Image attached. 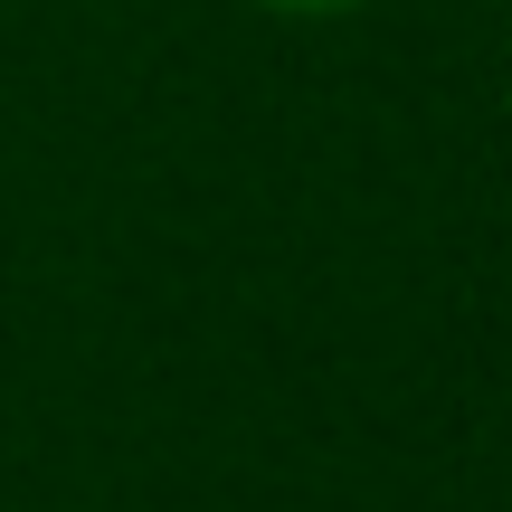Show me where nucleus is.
Masks as SVG:
<instances>
[{"mask_svg":"<svg viewBox=\"0 0 512 512\" xmlns=\"http://www.w3.org/2000/svg\"><path fill=\"white\" fill-rule=\"evenodd\" d=\"M256 10H285V19H332V10H361V0H256Z\"/></svg>","mask_w":512,"mask_h":512,"instance_id":"f257e3e1","label":"nucleus"}]
</instances>
